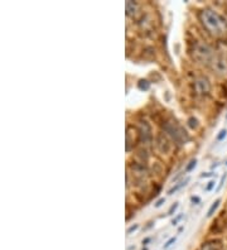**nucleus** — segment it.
Segmentation results:
<instances>
[{"label": "nucleus", "mask_w": 227, "mask_h": 250, "mask_svg": "<svg viewBox=\"0 0 227 250\" xmlns=\"http://www.w3.org/2000/svg\"><path fill=\"white\" fill-rule=\"evenodd\" d=\"M201 19L207 31L213 36H224L227 32V21L215 10H203Z\"/></svg>", "instance_id": "nucleus-1"}, {"label": "nucleus", "mask_w": 227, "mask_h": 250, "mask_svg": "<svg viewBox=\"0 0 227 250\" xmlns=\"http://www.w3.org/2000/svg\"><path fill=\"white\" fill-rule=\"evenodd\" d=\"M192 56L200 63L209 64V66L216 57L213 49L206 43H196L193 46V49H192Z\"/></svg>", "instance_id": "nucleus-2"}, {"label": "nucleus", "mask_w": 227, "mask_h": 250, "mask_svg": "<svg viewBox=\"0 0 227 250\" xmlns=\"http://www.w3.org/2000/svg\"><path fill=\"white\" fill-rule=\"evenodd\" d=\"M163 129L168 133V135L174 139L178 144H185L189 139L187 131L182 128L181 125L177 124V122H165L163 125Z\"/></svg>", "instance_id": "nucleus-3"}, {"label": "nucleus", "mask_w": 227, "mask_h": 250, "mask_svg": "<svg viewBox=\"0 0 227 250\" xmlns=\"http://www.w3.org/2000/svg\"><path fill=\"white\" fill-rule=\"evenodd\" d=\"M194 90L201 96H207L211 92V83L207 77H198L194 81Z\"/></svg>", "instance_id": "nucleus-4"}, {"label": "nucleus", "mask_w": 227, "mask_h": 250, "mask_svg": "<svg viewBox=\"0 0 227 250\" xmlns=\"http://www.w3.org/2000/svg\"><path fill=\"white\" fill-rule=\"evenodd\" d=\"M212 70L215 71L220 76H226L227 75V60L222 56H216L213 62L211 64Z\"/></svg>", "instance_id": "nucleus-5"}, {"label": "nucleus", "mask_w": 227, "mask_h": 250, "mask_svg": "<svg viewBox=\"0 0 227 250\" xmlns=\"http://www.w3.org/2000/svg\"><path fill=\"white\" fill-rule=\"evenodd\" d=\"M189 181H191V178L187 177V178H186V180L181 181V182H179V183H176V185H174V186H173L172 188L168 189V195L172 196V195H174V193H176V192H178L179 189H182V188H183V187L187 186Z\"/></svg>", "instance_id": "nucleus-6"}, {"label": "nucleus", "mask_w": 227, "mask_h": 250, "mask_svg": "<svg viewBox=\"0 0 227 250\" xmlns=\"http://www.w3.org/2000/svg\"><path fill=\"white\" fill-rule=\"evenodd\" d=\"M125 8H126V14L127 16H130V14H134V13L136 12V9H138V4L135 3V1H126L125 3Z\"/></svg>", "instance_id": "nucleus-7"}, {"label": "nucleus", "mask_w": 227, "mask_h": 250, "mask_svg": "<svg viewBox=\"0 0 227 250\" xmlns=\"http://www.w3.org/2000/svg\"><path fill=\"white\" fill-rule=\"evenodd\" d=\"M220 204H221V200H220V198H217V200H216V201L211 205V208H208V211H207V217L213 216V214H215L216 211H217V208H220Z\"/></svg>", "instance_id": "nucleus-8"}, {"label": "nucleus", "mask_w": 227, "mask_h": 250, "mask_svg": "<svg viewBox=\"0 0 227 250\" xmlns=\"http://www.w3.org/2000/svg\"><path fill=\"white\" fill-rule=\"evenodd\" d=\"M138 87L142 91H148L150 89V83H149L148 80H140L139 83H138Z\"/></svg>", "instance_id": "nucleus-9"}, {"label": "nucleus", "mask_w": 227, "mask_h": 250, "mask_svg": "<svg viewBox=\"0 0 227 250\" xmlns=\"http://www.w3.org/2000/svg\"><path fill=\"white\" fill-rule=\"evenodd\" d=\"M197 163H198V161H197L196 158L192 159V161L189 162V163H188V165H187V167L185 168V172H186V173H188V172L193 171L194 168L197 167Z\"/></svg>", "instance_id": "nucleus-10"}, {"label": "nucleus", "mask_w": 227, "mask_h": 250, "mask_svg": "<svg viewBox=\"0 0 227 250\" xmlns=\"http://www.w3.org/2000/svg\"><path fill=\"white\" fill-rule=\"evenodd\" d=\"M188 125H189V128L191 129H197L198 128V120L194 118V116H191L189 119H188Z\"/></svg>", "instance_id": "nucleus-11"}, {"label": "nucleus", "mask_w": 227, "mask_h": 250, "mask_svg": "<svg viewBox=\"0 0 227 250\" xmlns=\"http://www.w3.org/2000/svg\"><path fill=\"white\" fill-rule=\"evenodd\" d=\"M203 248H206V249H209V250H218L220 249V244H217V243H208V244H206Z\"/></svg>", "instance_id": "nucleus-12"}, {"label": "nucleus", "mask_w": 227, "mask_h": 250, "mask_svg": "<svg viewBox=\"0 0 227 250\" xmlns=\"http://www.w3.org/2000/svg\"><path fill=\"white\" fill-rule=\"evenodd\" d=\"M179 208L178 202H174V204H173L172 206H170V208H169V210H168V215H169V216L174 215V212H176L177 208Z\"/></svg>", "instance_id": "nucleus-13"}, {"label": "nucleus", "mask_w": 227, "mask_h": 250, "mask_svg": "<svg viewBox=\"0 0 227 250\" xmlns=\"http://www.w3.org/2000/svg\"><path fill=\"white\" fill-rule=\"evenodd\" d=\"M226 137H227V130L226 129H222V130L217 134V138H216V139H217V142H221V141H224Z\"/></svg>", "instance_id": "nucleus-14"}, {"label": "nucleus", "mask_w": 227, "mask_h": 250, "mask_svg": "<svg viewBox=\"0 0 227 250\" xmlns=\"http://www.w3.org/2000/svg\"><path fill=\"white\" fill-rule=\"evenodd\" d=\"M176 240H177V238H176V236H173V238H170L169 240L166 241L165 244H164L163 249H168V248H170V247H172V245L174 244V243H176Z\"/></svg>", "instance_id": "nucleus-15"}, {"label": "nucleus", "mask_w": 227, "mask_h": 250, "mask_svg": "<svg viewBox=\"0 0 227 250\" xmlns=\"http://www.w3.org/2000/svg\"><path fill=\"white\" fill-rule=\"evenodd\" d=\"M226 178H227V174L225 173L224 176H222V177H221V181H220V185H218L217 188H216V192H220V191H221V188H222V187H224V183H225V181H226Z\"/></svg>", "instance_id": "nucleus-16"}, {"label": "nucleus", "mask_w": 227, "mask_h": 250, "mask_svg": "<svg viewBox=\"0 0 227 250\" xmlns=\"http://www.w3.org/2000/svg\"><path fill=\"white\" fill-rule=\"evenodd\" d=\"M215 186H216V181L215 180L209 181L208 185H207V186H206V191H207V192H211L212 189L215 188Z\"/></svg>", "instance_id": "nucleus-17"}, {"label": "nucleus", "mask_w": 227, "mask_h": 250, "mask_svg": "<svg viewBox=\"0 0 227 250\" xmlns=\"http://www.w3.org/2000/svg\"><path fill=\"white\" fill-rule=\"evenodd\" d=\"M138 229H139V224H134V225H131L130 228L126 230V234H131V232L136 231Z\"/></svg>", "instance_id": "nucleus-18"}, {"label": "nucleus", "mask_w": 227, "mask_h": 250, "mask_svg": "<svg viewBox=\"0 0 227 250\" xmlns=\"http://www.w3.org/2000/svg\"><path fill=\"white\" fill-rule=\"evenodd\" d=\"M182 219H183V214H179L178 216H177V217H174V219L172 220V225H173V226L178 225V223H179V221H181Z\"/></svg>", "instance_id": "nucleus-19"}, {"label": "nucleus", "mask_w": 227, "mask_h": 250, "mask_svg": "<svg viewBox=\"0 0 227 250\" xmlns=\"http://www.w3.org/2000/svg\"><path fill=\"white\" fill-rule=\"evenodd\" d=\"M163 204H165V198L162 197V198H159V200H158L157 202H155L154 206H155V208H161V206H163Z\"/></svg>", "instance_id": "nucleus-20"}, {"label": "nucleus", "mask_w": 227, "mask_h": 250, "mask_svg": "<svg viewBox=\"0 0 227 250\" xmlns=\"http://www.w3.org/2000/svg\"><path fill=\"white\" fill-rule=\"evenodd\" d=\"M191 201L193 202L194 205H200L201 204V197H198V196H192Z\"/></svg>", "instance_id": "nucleus-21"}, {"label": "nucleus", "mask_w": 227, "mask_h": 250, "mask_svg": "<svg viewBox=\"0 0 227 250\" xmlns=\"http://www.w3.org/2000/svg\"><path fill=\"white\" fill-rule=\"evenodd\" d=\"M213 176H216V173H212V172H208V173H202V174H201V177H202V178L213 177Z\"/></svg>", "instance_id": "nucleus-22"}, {"label": "nucleus", "mask_w": 227, "mask_h": 250, "mask_svg": "<svg viewBox=\"0 0 227 250\" xmlns=\"http://www.w3.org/2000/svg\"><path fill=\"white\" fill-rule=\"evenodd\" d=\"M150 240H151L150 238H146V239H144V240H143V244H144V245H146V244H148V243H149V241H150Z\"/></svg>", "instance_id": "nucleus-23"}, {"label": "nucleus", "mask_w": 227, "mask_h": 250, "mask_svg": "<svg viewBox=\"0 0 227 250\" xmlns=\"http://www.w3.org/2000/svg\"><path fill=\"white\" fill-rule=\"evenodd\" d=\"M226 165H227V162H226Z\"/></svg>", "instance_id": "nucleus-24"}, {"label": "nucleus", "mask_w": 227, "mask_h": 250, "mask_svg": "<svg viewBox=\"0 0 227 250\" xmlns=\"http://www.w3.org/2000/svg\"><path fill=\"white\" fill-rule=\"evenodd\" d=\"M144 250H146V249H144Z\"/></svg>", "instance_id": "nucleus-25"}]
</instances>
